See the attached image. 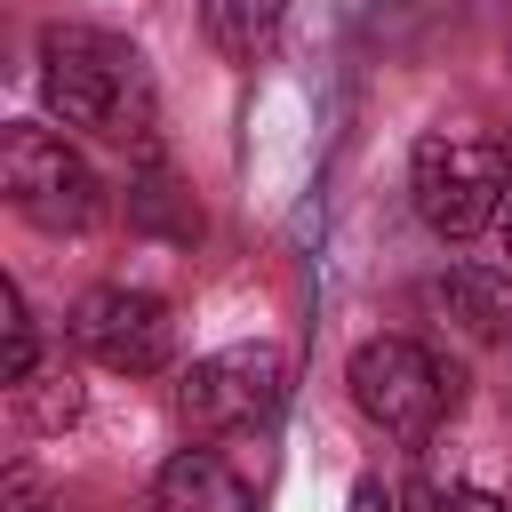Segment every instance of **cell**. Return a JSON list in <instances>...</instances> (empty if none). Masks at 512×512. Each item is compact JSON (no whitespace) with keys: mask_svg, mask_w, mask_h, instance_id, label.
I'll use <instances>...</instances> for the list:
<instances>
[{"mask_svg":"<svg viewBox=\"0 0 512 512\" xmlns=\"http://www.w3.org/2000/svg\"><path fill=\"white\" fill-rule=\"evenodd\" d=\"M280 384H288V360H280L272 344H224V352H208V360L184 368V384H176V416H184L200 440H216V432H248V424L272 416Z\"/></svg>","mask_w":512,"mask_h":512,"instance_id":"obj_5","label":"cell"},{"mask_svg":"<svg viewBox=\"0 0 512 512\" xmlns=\"http://www.w3.org/2000/svg\"><path fill=\"white\" fill-rule=\"evenodd\" d=\"M200 24H208V40H216L232 64H256V56L280 40L288 0H200Z\"/></svg>","mask_w":512,"mask_h":512,"instance_id":"obj_9","label":"cell"},{"mask_svg":"<svg viewBox=\"0 0 512 512\" xmlns=\"http://www.w3.org/2000/svg\"><path fill=\"white\" fill-rule=\"evenodd\" d=\"M352 400L376 432H400V440H424L448 408H456V368L440 352H424L416 336H368L352 352Z\"/></svg>","mask_w":512,"mask_h":512,"instance_id":"obj_3","label":"cell"},{"mask_svg":"<svg viewBox=\"0 0 512 512\" xmlns=\"http://www.w3.org/2000/svg\"><path fill=\"white\" fill-rule=\"evenodd\" d=\"M496 232H504V256H512V208H504V216H496Z\"/></svg>","mask_w":512,"mask_h":512,"instance_id":"obj_13","label":"cell"},{"mask_svg":"<svg viewBox=\"0 0 512 512\" xmlns=\"http://www.w3.org/2000/svg\"><path fill=\"white\" fill-rule=\"evenodd\" d=\"M160 512H248V480L216 456V448H176L152 480Z\"/></svg>","mask_w":512,"mask_h":512,"instance_id":"obj_7","label":"cell"},{"mask_svg":"<svg viewBox=\"0 0 512 512\" xmlns=\"http://www.w3.org/2000/svg\"><path fill=\"white\" fill-rule=\"evenodd\" d=\"M40 96L64 128H88L96 144H120V152H152L160 88L128 40H112L96 24H48L40 32Z\"/></svg>","mask_w":512,"mask_h":512,"instance_id":"obj_1","label":"cell"},{"mask_svg":"<svg viewBox=\"0 0 512 512\" xmlns=\"http://www.w3.org/2000/svg\"><path fill=\"white\" fill-rule=\"evenodd\" d=\"M0 192H8V208H16L24 224H40V232H80V224L96 216V176H88V160H80L56 128H40V120H16V128L0 136Z\"/></svg>","mask_w":512,"mask_h":512,"instance_id":"obj_4","label":"cell"},{"mask_svg":"<svg viewBox=\"0 0 512 512\" xmlns=\"http://www.w3.org/2000/svg\"><path fill=\"white\" fill-rule=\"evenodd\" d=\"M504 176H512V152L480 128H432L408 160L416 216L440 240H472L480 224H496L504 216Z\"/></svg>","mask_w":512,"mask_h":512,"instance_id":"obj_2","label":"cell"},{"mask_svg":"<svg viewBox=\"0 0 512 512\" xmlns=\"http://www.w3.org/2000/svg\"><path fill=\"white\" fill-rule=\"evenodd\" d=\"M400 512H504V496H496V488H480V480L416 472V480H408V496H400Z\"/></svg>","mask_w":512,"mask_h":512,"instance_id":"obj_10","label":"cell"},{"mask_svg":"<svg viewBox=\"0 0 512 512\" xmlns=\"http://www.w3.org/2000/svg\"><path fill=\"white\" fill-rule=\"evenodd\" d=\"M432 304L472 336V344H504L512 336V272H488V264H456L432 280Z\"/></svg>","mask_w":512,"mask_h":512,"instance_id":"obj_8","label":"cell"},{"mask_svg":"<svg viewBox=\"0 0 512 512\" xmlns=\"http://www.w3.org/2000/svg\"><path fill=\"white\" fill-rule=\"evenodd\" d=\"M0 320H8V384L32 376V320H24V288L0 280Z\"/></svg>","mask_w":512,"mask_h":512,"instance_id":"obj_11","label":"cell"},{"mask_svg":"<svg viewBox=\"0 0 512 512\" xmlns=\"http://www.w3.org/2000/svg\"><path fill=\"white\" fill-rule=\"evenodd\" d=\"M72 344L112 376H152L176 352V320L152 288H88L72 304Z\"/></svg>","mask_w":512,"mask_h":512,"instance_id":"obj_6","label":"cell"},{"mask_svg":"<svg viewBox=\"0 0 512 512\" xmlns=\"http://www.w3.org/2000/svg\"><path fill=\"white\" fill-rule=\"evenodd\" d=\"M352 512H400V504L384 496V480H352Z\"/></svg>","mask_w":512,"mask_h":512,"instance_id":"obj_12","label":"cell"}]
</instances>
